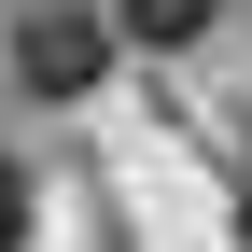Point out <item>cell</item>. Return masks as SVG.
<instances>
[{
	"instance_id": "obj_3",
	"label": "cell",
	"mask_w": 252,
	"mask_h": 252,
	"mask_svg": "<svg viewBox=\"0 0 252 252\" xmlns=\"http://www.w3.org/2000/svg\"><path fill=\"white\" fill-rule=\"evenodd\" d=\"M14 238H28V168L0 154V252H14Z\"/></svg>"
},
{
	"instance_id": "obj_2",
	"label": "cell",
	"mask_w": 252,
	"mask_h": 252,
	"mask_svg": "<svg viewBox=\"0 0 252 252\" xmlns=\"http://www.w3.org/2000/svg\"><path fill=\"white\" fill-rule=\"evenodd\" d=\"M210 14H224V0H112V42H154V56H182Z\"/></svg>"
},
{
	"instance_id": "obj_1",
	"label": "cell",
	"mask_w": 252,
	"mask_h": 252,
	"mask_svg": "<svg viewBox=\"0 0 252 252\" xmlns=\"http://www.w3.org/2000/svg\"><path fill=\"white\" fill-rule=\"evenodd\" d=\"M98 70H112V14H84V0H28L14 14V84L28 98H84Z\"/></svg>"
}]
</instances>
